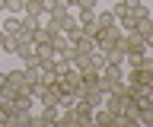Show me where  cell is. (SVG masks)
<instances>
[{
    "label": "cell",
    "mask_w": 153,
    "mask_h": 127,
    "mask_svg": "<svg viewBox=\"0 0 153 127\" xmlns=\"http://www.w3.org/2000/svg\"><path fill=\"white\" fill-rule=\"evenodd\" d=\"M121 79H124V67L121 64H105V67L99 70V86H102L105 92H112Z\"/></svg>",
    "instance_id": "1"
},
{
    "label": "cell",
    "mask_w": 153,
    "mask_h": 127,
    "mask_svg": "<svg viewBox=\"0 0 153 127\" xmlns=\"http://www.w3.org/2000/svg\"><path fill=\"white\" fill-rule=\"evenodd\" d=\"M80 79H83V89H93V86H99V70H80Z\"/></svg>",
    "instance_id": "14"
},
{
    "label": "cell",
    "mask_w": 153,
    "mask_h": 127,
    "mask_svg": "<svg viewBox=\"0 0 153 127\" xmlns=\"http://www.w3.org/2000/svg\"><path fill=\"white\" fill-rule=\"evenodd\" d=\"M22 13L45 19V16H48V3H45V0H22Z\"/></svg>",
    "instance_id": "7"
},
{
    "label": "cell",
    "mask_w": 153,
    "mask_h": 127,
    "mask_svg": "<svg viewBox=\"0 0 153 127\" xmlns=\"http://www.w3.org/2000/svg\"><path fill=\"white\" fill-rule=\"evenodd\" d=\"M76 22H80V32L83 35H96L99 26H96V10H76Z\"/></svg>",
    "instance_id": "4"
},
{
    "label": "cell",
    "mask_w": 153,
    "mask_h": 127,
    "mask_svg": "<svg viewBox=\"0 0 153 127\" xmlns=\"http://www.w3.org/2000/svg\"><path fill=\"white\" fill-rule=\"evenodd\" d=\"M96 26H99V29H112V26H118L112 7H108V10H96Z\"/></svg>",
    "instance_id": "11"
},
{
    "label": "cell",
    "mask_w": 153,
    "mask_h": 127,
    "mask_svg": "<svg viewBox=\"0 0 153 127\" xmlns=\"http://www.w3.org/2000/svg\"><path fill=\"white\" fill-rule=\"evenodd\" d=\"M76 10H99V0H76Z\"/></svg>",
    "instance_id": "17"
},
{
    "label": "cell",
    "mask_w": 153,
    "mask_h": 127,
    "mask_svg": "<svg viewBox=\"0 0 153 127\" xmlns=\"http://www.w3.org/2000/svg\"><path fill=\"white\" fill-rule=\"evenodd\" d=\"M61 10H70L64 0H48V13H61Z\"/></svg>",
    "instance_id": "16"
},
{
    "label": "cell",
    "mask_w": 153,
    "mask_h": 127,
    "mask_svg": "<svg viewBox=\"0 0 153 127\" xmlns=\"http://www.w3.org/2000/svg\"><path fill=\"white\" fill-rule=\"evenodd\" d=\"M3 10H7V0H0V13H3Z\"/></svg>",
    "instance_id": "21"
},
{
    "label": "cell",
    "mask_w": 153,
    "mask_h": 127,
    "mask_svg": "<svg viewBox=\"0 0 153 127\" xmlns=\"http://www.w3.org/2000/svg\"><path fill=\"white\" fill-rule=\"evenodd\" d=\"M93 38H96V45H99V48H121L124 32H121V26H112V29H99Z\"/></svg>",
    "instance_id": "2"
},
{
    "label": "cell",
    "mask_w": 153,
    "mask_h": 127,
    "mask_svg": "<svg viewBox=\"0 0 153 127\" xmlns=\"http://www.w3.org/2000/svg\"><path fill=\"white\" fill-rule=\"evenodd\" d=\"M0 29L7 32V35H16V32H19V16H13V13H3V22H0Z\"/></svg>",
    "instance_id": "13"
},
{
    "label": "cell",
    "mask_w": 153,
    "mask_h": 127,
    "mask_svg": "<svg viewBox=\"0 0 153 127\" xmlns=\"http://www.w3.org/2000/svg\"><path fill=\"white\" fill-rule=\"evenodd\" d=\"M57 83H61V89H64L67 95H76V98L83 95V79H80V70L70 67L64 76H57Z\"/></svg>",
    "instance_id": "3"
},
{
    "label": "cell",
    "mask_w": 153,
    "mask_h": 127,
    "mask_svg": "<svg viewBox=\"0 0 153 127\" xmlns=\"http://www.w3.org/2000/svg\"><path fill=\"white\" fill-rule=\"evenodd\" d=\"M13 105H16V111H32L38 102H35V95H32V92H16Z\"/></svg>",
    "instance_id": "10"
},
{
    "label": "cell",
    "mask_w": 153,
    "mask_h": 127,
    "mask_svg": "<svg viewBox=\"0 0 153 127\" xmlns=\"http://www.w3.org/2000/svg\"><path fill=\"white\" fill-rule=\"evenodd\" d=\"M57 115H61V105H42V111H38V127H54L57 124Z\"/></svg>",
    "instance_id": "6"
},
{
    "label": "cell",
    "mask_w": 153,
    "mask_h": 127,
    "mask_svg": "<svg viewBox=\"0 0 153 127\" xmlns=\"http://www.w3.org/2000/svg\"><path fill=\"white\" fill-rule=\"evenodd\" d=\"M93 124H99V127H108V124H115V115L108 111V108H93Z\"/></svg>",
    "instance_id": "12"
},
{
    "label": "cell",
    "mask_w": 153,
    "mask_h": 127,
    "mask_svg": "<svg viewBox=\"0 0 153 127\" xmlns=\"http://www.w3.org/2000/svg\"><path fill=\"white\" fill-rule=\"evenodd\" d=\"M7 83L16 89V92H29V83H26V67L19 64L16 70H7Z\"/></svg>",
    "instance_id": "5"
},
{
    "label": "cell",
    "mask_w": 153,
    "mask_h": 127,
    "mask_svg": "<svg viewBox=\"0 0 153 127\" xmlns=\"http://www.w3.org/2000/svg\"><path fill=\"white\" fill-rule=\"evenodd\" d=\"M74 48H76V54H93V51H99V45H96L93 35H80L74 41Z\"/></svg>",
    "instance_id": "9"
},
{
    "label": "cell",
    "mask_w": 153,
    "mask_h": 127,
    "mask_svg": "<svg viewBox=\"0 0 153 127\" xmlns=\"http://www.w3.org/2000/svg\"><path fill=\"white\" fill-rule=\"evenodd\" d=\"M45 3H48V0H45Z\"/></svg>",
    "instance_id": "23"
},
{
    "label": "cell",
    "mask_w": 153,
    "mask_h": 127,
    "mask_svg": "<svg viewBox=\"0 0 153 127\" xmlns=\"http://www.w3.org/2000/svg\"><path fill=\"white\" fill-rule=\"evenodd\" d=\"M7 86V70H0V89Z\"/></svg>",
    "instance_id": "18"
},
{
    "label": "cell",
    "mask_w": 153,
    "mask_h": 127,
    "mask_svg": "<svg viewBox=\"0 0 153 127\" xmlns=\"http://www.w3.org/2000/svg\"><path fill=\"white\" fill-rule=\"evenodd\" d=\"M74 115H76V127H80V124H93V108L86 105L83 98L74 102Z\"/></svg>",
    "instance_id": "8"
},
{
    "label": "cell",
    "mask_w": 153,
    "mask_h": 127,
    "mask_svg": "<svg viewBox=\"0 0 153 127\" xmlns=\"http://www.w3.org/2000/svg\"><path fill=\"white\" fill-rule=\"evenodd\" d=\"M64 3H67V7H70V10H74V7H76V0H64Z\"/></svg>",
    "instance_id": "20"
},
{
    "label": "cell",
    "mask_w": 153,
    "mask_h": 127,
    "mask_svg": "<svg viewBox=\"0 0 153 127\" xmlns=\"http://www.w3.org/2000/svg\"><path fill=\"white\" fill-rule=\"evenodd\" d=\"M108 3H115V0H108Z\"/></svg>",
    "instance_id": "22"
},
{
    "label": "cell",
    "mask_w": 153,
    "mask_h": 127,
    "mask_svg": "<svg viewBox=\"0 0 153 127\" xmlns=\"http://www.w3.org/2000/svg\"><path fill=\"white\" fill-rule=\"evenodd\" d=\"M147 48H153V29H150V38H147Z\"/></svg>",
    "instance_id": "19"
},
{
    "label": "cell",
    "mask_w": 153,
    "mask_h": 127,
    "mask_svg": "<svg viewBox=\"0 0 153 127\" xmlns=\"http://www.w3.org/2000/svg\"><path fill=\"white\" fill-rule=\"evenodd\" d=\"M3 13H13V16H22V0H7V10Z\"/></svg>",
    "instance_id": "15"
}]
</instances>
